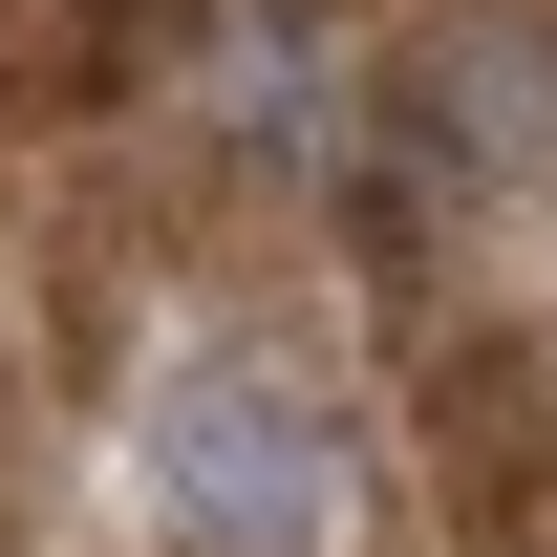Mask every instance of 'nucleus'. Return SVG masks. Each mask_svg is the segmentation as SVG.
Masks as SVG:
<instances>
[{
  "mask_svg": "<svg viewBox=\"0 0 557 557\" xmlns=\"http://www.w3.org/2000/svg\"><path fill=\"white\" fill-rule=\"evenodd\" d=\"M150 493H172L194 557H322L344 536V429L300 408L278 364H194L150 408Z\"/></svg>",
  "mask_w": 557,
  "mask_h": 557,
  "instance_id": "f257e3e1",
  "label": "nucleus"
},
{
  "mask_svg": "<svg viewBox=\"0 0 557 557\" xmlns=\"http://www.w3.org/2000/svg\"><path fill=\"white\" fill-rule=\"evenodd\" d=\"M386 129H408V172H493V194L557 172V22H429Z\"/></svg>",
  "mask_w": 557,
  "mask_h": 557,
  "instance_id": "f03ea898",
  "label": "nucleus"
}]
</instances>
